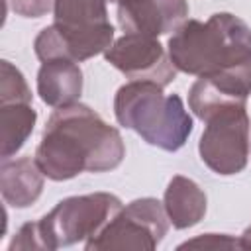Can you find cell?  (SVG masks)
<instances>
[{
    "mask_svg": "<svg viewBox=\"0 0 251 251\" xmlns=\"http://www.w3.org/2000/svg\"><path fill=\"white\" fill-rule=\"evenodd\" d=\"M124 155L120 131L88 106L73 102L51 114L35 151V163L47 178L69 180L84 171H112Z\"/></svg>",
    "mask_w": 251,
    "mask_h": 251,
    "instance_id": "cell-1",
    "label": "cell"
},
{
    "mask_svg": "<svg viewBox=\"0 0 251 251\" xmlns=\"http://www.w3.org/2000/svg\"><path fill=\"white\" fill-rule=\"evenodd\" d=\"M169 57L176 71L220 78L251 94V29L233 14L186 20L169 37Z\"/></svg>",
    "mask_w": 251,
    "mask_h": 251,
    "instance_id": "cell-2",
    "label": "cell"
},
{
    "mask_svg": "<svg viewBox=\"0 0 251 251\" xmlns=\"http://www.w3.org/2000/svg\"><path fill=\"white\" fill-rule=\"evenodd\" d=\"M114 112L120 126L137 131L149 145L165 151L180 149L192 131V118L180 96L165 94L157 82L129 80L124 84L116 92Z\"/></svg>",
    "mask_w": 251,
    "mask_h": 251,
    "instance_id": "cell-3",
    "label": "cell"
},
{
    "mask_svg": "<svg viewBox=\"0 0 251 251\" xmlns=\"http://www.w3.org/2000/svg\"><path fill=\"white\" fill-rule=\"evenodd\" d=\"M118 196L94 192L61 200L49 214L37 222L20 227L10 243L14 249H59L82 239H94L122 210Z\"/></svg>",
    "mask_w": 251,
    "mask_h": 251,
    "instance_id": "cell-4",
    "label": "cell"
},
{
    "mask_svg": "<svg viewBox=\"0 0 251 251\" xmlns=\"http://www.w3.org/2000/svg\"><path fill=\"white\" fill-rule=\"evenodd\" d=\"M200 137V157L218 175L241 173L249 159V116L245 104L226 106L206 120Z\"/></svg>",
    "mask_w": 251,
    "mask_h": 251,
    "instance_id": "cell-5",
    "label": "cell"
},
{
    "mask_svg": "<svg viewBox=\"0 0 251 251\" xmlns=\"http://www.w3.org/2000/svg\"><path fill=\"white\" fill-rule=\"evenodd\" d=\"M165 206L155 198H139L122 208L116 218L90 241L86 249H155L165 237Z\"/></svg>",
    "mask_w": 251,
    "mask_h": 251,
    "instance_id": "cell-6",
    "label": "cell"
},
{
    "mask_svg": "<svg viewBox=\"0 0 251 251\" xmlns=\"http://www.w3.org/2000/svg\"><path fill=\"white\" fill-rule=\"evenodd\" d=\"M106 61L129 80H149L163 88L176 78V67L163 45L149 35L124 33L104 53Z\"/></svg>",
    "mask_w": 251,
    "mask_h": 251,
    "instance_id": "cell-7",
    "label": "cell"
},
{
    "mask_svg": "<svg viewBox=\"0 0 251 251\" xmlns=\"http://www.w3.org/2000/svg\"><path fill=\"white\" fill-rule=\"evenodd\" d=\"M112 39H114L112 24L86 31L67 29L57 24H51L49 27L41 29V33L35 37L33 49L39 61L69 59L80 63L106 51L112 45Z\"/></svg>",
    "mask_w": 251,
    "mask_h": 251,
    "instance_id": "cell-8",
    "label": "cell"
},
{
    "mask_svg": "<svg viewBox=\"0 0 251 251\" xmlns=\"http://www.w3.org/2000/svg\"><path fill=\"white\" fill-rule=\"evenodd\" d=\"M188 16L186 0H120L118 24L126 33L149 37L176 31Z\"/></svg>",
    "mask_w": 251,
    "mask_h": 251,
    "instance_id": "cell-9",
    "label": "cell"
},
{
    "mask_svg": "<svg viewBox=\"0 0 251 251\" xmlns=\"http://www.w3.org/2000/svg\"><path fill=\"white\" fill-rule=\"evenodd\" d=\"M82 92V73L75 61H43L37 73V94L47 106L61 108L76 102Z\"/></svg>",
    "mask_w": 251,
    "mask_h": 251,
    "instance_id": "cell-10",
    "label": "cell"
},
{
    "mask_svg": "<svg viewBox=\"0 0 251 251\" xmlns=\"http://www.w3.org/2000/svg\"><path fill=\"white\" fill-rule=\"evenodd\" d=\"M43 173L35 159L22 157L16 161H2L0 169V188L6 204L14 208H25L33 204L43 188Z\"/></svg>",
    "mask_w": 251,
    "mask_h": 251,
    "instance_id": "cell-11",
    "label": "cell"
},
{
    "mask_svg": "<svg viewBox=\"0 0 251 251\" xmlns=\"http://www.w3.org/2000/svg\"><path fill=\"white\" fill-rule=\"evenodd\" d=\"M165 212L176 229L198 224L206 214V194L186 176H173L165 190Z\"/></svg>",
    "mask_w": 251,
    "mask_h": 251,
    "instance_id": "cell-12",
    "label": "cell"
},
{
    "mask_svg": "<svg viewBox=\"0 0 251 251\" xmlns=\"http://www.w3.org/2000/svg\"><path fill=\"white\" fill-rule=\"evenodd\" d=\"M35 110L31 104L14 102V104H2L0 108V155L2 161L10 159L29 137L35 124Z\"/></svg>",
    "mask_w": 251,
    "mask_h": 251,
    "instance_id": "cell-13",
    "label": "cell"
},
{
    "mask_svg": "<svg viewBox=\"0 0 251 251\" xmlns=\"http://www.w3.org/2000/svg\"><path fill=\"white\" fill-rule=\"evenodd\" d=\"M106 2L108 0H55L53 24L80 31L104 27L110 24Z\"/></svg>",
    "mask_w": 251,
    "mask_h": 251,
    "instance_id": "cell-14",
    "label": "cell"
},
{
    "mask_svg": "<svg viewBox=\"0 0 251 251\" xmlns=\"http://www.w3.org/2000/svg\"><path fill=\"white\" fill-rule=\"evenodd\" d=\"M14 102L31 104V92L22 73L10 61H2L0 65V104H14Z\"/></svg>",
    "mask_w": 251,
    "mask_h": 251,
    "instance_id": "cell-15",
    "label": "cell"
},
{
    "mask_svg": "<svg viewBox=\"0 0 251 251\" xmlns=\"http://www.w3.org/2000/svg\"><path fill=\"white\" fill-rule=\"evenodd\" d=\"M186 247H204V249H229V247H239V241H235L229 235H218V233H206L202 237H196L192 241H184L178 245V249Z\"/></svg>",
    "mask_w": 251,
    "mask_h": 251,
    "instance_id": "cell-16",
    "label": "cell"
},
{
    "mask_svg": "<svg viewBox=\"0 0 251 251\" xmlns=\"http://www.w3.org/2000/svg\"><path fill=\"white\" fill-rule=\"evenodd\" d=\"M10 2H12V10L24 18H41L55 6V0H10Z\"/></svg>",
    "mask_w": 251,
    "mask_h": 251,
    "instance_id": "cell-17",
    "label": "cell"
},
{
    "mask_svg": "<svg viewBox=\"0 0 251 251\" xmlns=\"http://www.w3.org/2000/svg\"><path fill=\"white\" fill-rule=\"evenodd\" d=\"M239 249H251V227H247L239 239Z\"/></svg>",
    "mask_w": 251,
    "mask_h": 251,
    "instance_id": "cell-18",
    "label": "cell"
},
{
    "mask_svg": "<svg viewBox=\"0 0 251 251\" xmlns=\"http://www.w3.org/2000/svg\"><path fill=\"white\" fill-rule=\"evenodd\" d=\"M108 2H120V0H108Z\"/></svg>",
    "mask_w": 251,
    "mask_h": 251,
    "instance_id": "cell-19",
    "label": "cell"
}]
</instances>
